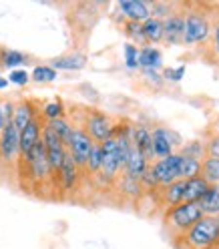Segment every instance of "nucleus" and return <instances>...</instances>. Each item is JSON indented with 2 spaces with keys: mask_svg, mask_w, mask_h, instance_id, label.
I'll list each match as a JSON object with an SVG mask.
<instances>
[{
  "mask_svg": "<svg viewBox=\"0 0 219 249\" xmlns=\"http://www.w3.org/2000/svg\"><path fill=\"white\" fill-rule=\"evenodd\" d=\"M173 243L177 249H213L219 243V217L203 215L191 229L175 237Z\"/></svg>",
  "mask_w": 219,
  "mask_h": 249,
  "instance_id": "obj_1",
  "label": "nucleus"
},
{
  "mask_svg": "<svg viewBox=\"0 0 219 249\" xmlns=\"http://www.w3.org/2000/svg\"><path fill=\"white\" fill-rule=\"evenodd\" d=\"M203 217L199 203H179L175 207L165 209V227L169 231L171 239H175L187 229H191Z\"/></svg>",
  "mask_w": 219,
  "mask_h": 249,
  "instance_id": "obj_2",
  "label": "nucleus"
},
{
  "mask_svg": "<svg viewBox=\"0 0 219 249\" xmlns=\"http://www.w3.org/2000/svg\"><path fill=\"white\" fill-rule=\"evenodd\" d=\"M211 36V22L207 12H203L201 6H191L185 10V33L183 44H207Z\"/></svg>",
  "mask_w": 219,
  "mask_h": 249,
  "instance_id": "obj_3",
  "label": "nucleus"
},
{
  "mask_svg": "<svg viewBox=\"0 0 219 249\" xmlns=\"http://www.w3.org/2000/svg\"><path fill=\"white\" fill-rule=\"evenodd\" d=\"M85 119L81 124H73V127H81L91 139L92 143H105L107 139L113 137V131H115V124L113 121L109 119V115H105L99 108H85Z\"/></svg>",
  "mask_w": 219,
  "mask_h": 249,
  "instance_id": "obj_4",
  "label": "nucleus"
},
{
  "mask_svg": "<svg viewBox=\"0 0 219 249\" xmlns=\"http://www.w3.org/2000/svg\"><path fill=\"white\" fill-rule=\"evenodd\" d=\"M92 139L81 129V127H73V133H71V139L67 143V151L73 157V161L76 163L81 171H85L87 167V161H89V155L92 151Z\"/></svg>",
  "mask_w": 219,
  "mask_h": 249,
  "instance_id": "obj_5",
  "label": "nucleus"
},
{
  "mask_svg": "<svg viewBox=\"0 0 219 249\" xmlns=\"http://www.w3.org/2000/svg\"><path fill=\"white\" fill-rule=\"evenodd\" d=\"M101 153H103V165H101V173L103 179H107L109 183L115 181L117 175L125 169L123 161H121V155H119V145L115 141V137L107 139L105 143H101Z\"/></svg>",
  "mask_w": 219,
  "mask_h": 249,
  "instance_id": "obj_6",
  "label": "nucleus"
},
{
  "mask_svg": "<svg viewBox=\"0 0 219 249\" xmlns=\"http://www.w3.org/2000/svg\"><path fill=\"white\" fill-rule=\"evenodd\" d=\"M179 163H181V153H173L165 159H157L155 165H151V171H153L159 189L179 181Z\"/></svg>",
  "mask_w": 219,
  "mask_h": 249,
  "instance_id": "obj_7",
  "label": "nucleus"
},
{
  "mask_svg": "<svg viewBox=\"0 0 219 249\" xmlns=\"http://www.w3.org/2000/svg\"><path fill=\"white\" fill-rule=\"evenodd\" d=\"M40 141L44 145V151H46V159H49V165H51V171L55 173V179H56V171L60 169L62 165V159L67 155V147L60 139L55 135V131L49 127V124H42V135H40Z\"/></svg>",
  "mask_w": 219,
  "mask_h": 249,
  "instance_id": "obj_8",
  "label": "nucleus"
},
{
  "mask_svg": "<svg viewBox=\"0 0 219 249\" xmlns=\"http://www.w3.org/2000/svg\"><path fill=\"white\" fill-rule=\"evenodd\" d=\"M18 143H20V133L12 123H8L2 135H0V159L4 163H18V155H20Z\"/></svg>",
  "mask_w": 219,
  "mask_h": 249,
  "instance_id": "obj_9",
  "label": "nucleus"
},
{
  "mask_svg": "<svg viewBox=\"0 0 219 249\" xmlns=\"http://www.w3.org/2000/svg\"><path fill=\"white\" fill-rule=\"evenodd\" d=\"M185 33V12L173 10L163 20V40L169 44H183Z\"/></svg>",
  "mask_w": 219,
  "mask_h": 249,
  "instance_id": "obj_10",
  "label": "nucleus"
},
{
  "mask_svg": "<svg viewBox=\"0 0 219 249\" xmlns=\"http://www.w3.org/2000/svg\"><path fill=\"white\" fill-rule=\"evenodd\" d=\"M42 124H44V121L36 115L33 121H30L26 127L20 131V143H18V159H22V157H26V155L33 151V147L40 141V135H42Z\"/></svg>",
  "mask_w": 219,
  "mask_h": 249,
  "instance_id": "obj_11",
  "label": "nucleus"
},
{
  "mask_svg": "<svg viewBox=\"0 0 219 249\" xmlns=\"http://www.w3.org/2000/svg\"><path fill=\"white\" fill-rule=\"evenodd\" d=\"M171 133L165 127H155L151 131V151H153V157L157 159H165L169 155H173V141H171Z\"/></svg>",
  "mask_w": 219,
  "mask_h": 249,
  "instance_id": "obj_12",
  "label": "nucleus"
},
{
  "mask_svg": "<svg viewBox=\"0 0 219 249\" xmlns=\"http://www.w3.org/2000/svg\"><path fill=\"white\" fill-rule=\"evenodd\" d=\"M79 173H81V169L76 167V163L73 161V157H71L69 151H67L60 169L56 171V181L60 183L62 189L71 191V189H74V187H76V183H79Z\"/></svg>",
  "mask_w": 219,
  "mask_h": 249,
  "instance_id": "obj_13",
  "label": "nucleus"
},
{
  "mask_svg": "<svg viewBox=\"0 0 219 249\" xmlns=\"http://www.w3.org/2000/svg\"><path fill=\"white\" fill-rule=\"evenodd\" d=\"M149 169V161L141 155V151H137L131 143V149H129V157H127V163H125V169H123V173L131 177V179H137L141 181V177H143V173Z\"/></svg>",
  "mask_w": 219,
  "mask_h": 249,
  "instance_id": "obj_14",
  "label": "nucleus"
},
{
  "mask_svg": "<svg viewBox=\"0 0 219 249\" xmlns=\"http://www.w3.org/2000/svg\"><path fill=\"white\" fill-rule=\"evenodd\" d=\"M119 8L127 17V20H135L143 24L147 18H151V8L145 2H141V0H121Z\"/></svg>",
  "mask_w": 219,
  "mask_h": 249,
  "instance_id": "obj_15",
  "label": "nucleus"
},
{
  "mask_svg": "<svg viewBox=\"0 0 219 249\" xmlns=\"http://www.w3.org/2000/svg\"><path fill=\"white\" fill-rule=\"evenodd\" d=\"M209 187L211 185L199 175L193 177V179H187V181H183V197H181V201L183 203H199V199L203 197V193H205Z\"/></svg>",
  "mask_w": 219,
  "mask_h": 249,
  "instance_id": "obj_16",
  "label": "nucleus"
},
{
  "mask_svg": "<svg viewBox=\"0 0 219 249\" xmlns=\"http://www.w3.org/2000/svg\"><path fill=\"white\" fill-rule=\"evenodd\" d=\"M131 143L137 151H141V155L149 161L153 159V151H151V129L145 124H137L131 129Z\"/></svg>",
  "mask_w": 219,
  "mask_h": 249,
  "instance_id": "obj_17",
  "label": "nucleus"
},
{
  "mask_svg": "<svg viewBox=\"0 0 219 249\" xmlns=\"http://www.w3.org/2000/svg\"><path fill=\"white\" fill-rule=\"evenodd\" d=\"M36 117V108H35V105L30 103V101H26V99H22V101H18L17 105H14V115H12V124L17 127V131L20 133L26 124L30 123Z\"/></svg>",
  "mask_w": 219,
  "mask_h": 249,
  "instance_id": "obj_18",
  "label": "nucleus"
},
{
  "mask_svg": "<svg viewBox=\"0 0 219 249\" xmlns=\"http://www.w3.org/2000/svg\"><path fill=\"white\" fill-rule=\"evenodd\" d=\"M163 62V54L159 49H155L151 44H145L143 49H139V69L143 71H157Z\"/></svg>",
  "mask_w": 219,
  "mask_h": 249,
  "instance_id": "obj_19",
  "label": "nucleus"
},
{
  "mask_svg": "<svg viewBox=\"0 0 219 249\" xmlns=\"http://www.w3.org/2000/svg\"><path fill=\"white\" fill-rule=\"evenodd\" d=\"M199 205H201L203 215L219 217V185H211L209 189L203 193V197L199 199Z\"/></svg>",
  "mask_w": 219,
  "mask_h": 249,
  "instance_id": "obj_20",
  "label": "nucleus"
},
{
  "mask_svg": "<svg viewBox=\"0 0 219 249\" xmlns=\"http://www.w3.org/2000/svg\"><path fill=\"white\" fill-rule=\"evenodd\" d=\"M159 191H161L159 201H161V205L165 209L183 203V201H181V197H183V181H175L173 185L163 187V189H159Z\"/></svg>",
  "mask_w": 219,
  "mask_h": 249,
  "instance_id": "obj_21",
  "label": "nucleus"
},
{
  "mask_svg": "<svg viewBox=\"0 0 219 249\" xmlns=\"http://www.w3.org/2000/svg\"><path fill=\"white\" fill-rule=\"evenodd\" d=\"M141 28H143V38L147 44H159L163 42V20L159 18H147L143 24H141Z\"/></svg>",
  "mask_w": 219,
  "mask_h": 249,
  "instance_id": "obj_22",
  "label": "nucleus"
},
{
  "mask_svg": "<svg viewBox=\"0 0 219 249\" xmlns=\"http://www.w3.org/2000/svg\"><path fill=\"white\" fill-rule=\"evenodd\" d=\"M87 65V56L81 54V53H71V54H65V56H58L51 62V67L56 71V69H65V71H79Z\"/></svg>",
  "mask_w": 219,
  "mask_h": 249,
  "instance_id": "obj_23",
  "label": "nucleus"
},
{
  "mask_svg": "<svg viewBox=\"0 0 219 249\" xmlns=\"http://www.w3.org/2000/svg\"><path fill=\"white\" fill-rule=\"evenodd\" d=\"M199 177H203L209 185H219V159H215V157H205L203 159Z\"/></svg>",
  "mask_w": 219,
  "mask_h": 249,
  "instance_id": "obj_24",
  "label": "nucleus"
},
{
  "mask_svg": "<svg viewBox=\"0 0 219 249\" xmlns=\"http://www.w3.org/2000/svg\"><path fill=\"white\" fill-rule=\"evenodd\" d=\"M201 173V161L191 159V157H183L181 155V163H179V181L193 179Z\"/></svg>",
  "mask_w": 219,
  "mask_h": 249,
  "instance_id": "obj_25",
  "label": "nucleus"
},
{
  "mask_svg": "<svg viewBox=\"0 0 219 249\" xmlns=\"http://www.w3.org/2000/svg\"><path fill=\"white\" fill-rule=\"evenodd\" d=\"M49 127L55 131V135L60 139L62 143H65V147H67V143H69V139H71V133H73V124L67 121V117H62V119H55V121H51V123H46Z\"/></svg>",
  "mask_w": 219,
  "mask_h": 249,
  "instance_id": "obj_26",
  "label": "nucleus"
},
{
  "mask_svg": "<svg viewBox=\"0 0 219 249\" xmlns=\"http://www.w3.org/2000/svg\"><path fill=\"white\" fill-rule=\"evenodd\" d=\"M0 60H2V67L6 69H17L20 65H24L26 62V54L18 53V51H10V49H2V53H0Z\"/></svg>",
  "mask_w": 219,
  "mask_h": 249,
  "instance_id": "obj_27",
  "label": "nucleus"
},
{
  "mask_svg": "<svg viewBox=\"0 0 219 249\" xmlns=\"http://www.w3.org/2000/svg\"><path fill=\"white\" fill-rule=\"evenodd\" d=\"M101 165H103V153H101V145L99 143H95L92 145V151H91V155H89V161H87V167H85V171L89 175H99L101 173Z\"/></svg>",
  "mask_w": 219,
  "mask_h": 249,
  "instance_id": "obj_28",
  "label": "nucleus"
},
{
  "mask_svg": "<svg viewBox=\"0 0 219 249\" xmlns=\"http://www.w3.org/2000/svg\"><path fill=\"white\" fill-rule=\"evenodd\" d=\"M65 117V105H62V101H53V103H46L42 107V121L44 123H51L55 119H62Z\"/></svg>",
  "mask_w": 219,
  "mask_h": 249,
  "instance_id": "obj_29",
  "label": "nucleus"
},
{
  "mask_svg": "<svg viewBox=\"0 0 219 249\" xmlns=\"http://www.w3.org/2000/svg\"><path fill=\"white\" fill-rule=\"evenodd\" d=\"M30 79H33L35 83H42V85L44 83H53L56 79V71L51 65H38V67H35Z\"/></svg>",
  "mask_w": 219,
  "mask_h": 249,
  "instance_id": "obj_30",
  "label": "nucleus"
},
{
  "mask_svg": "<svg viewBox=\"0 0 219 249\" xmlns=\"http://www.w3.org/2000/svg\"><path fill=\"white\" fill-rule=\"evenodd\" d=\"M125 65H127L131 71L139 69V46L133 42L125 44Z\"/></svg>",
  "mask_w": 219,
  "mask_h": 249,
  "instance_id": "obj_31",
  "label": "nucleus"
},
{
  "mask_svg": "<svg viewBox=\"0 0 219 249\" xmlns=\"http://www.w3.org/2000/svg\"><path fill=\"white\" fill-rule=\"evenodd\" d=\"M123 30H125V33H127V36H129V38H133L135 42H145V38H143V28H141V22H135V20H125Z\"/></svg>",
  "mask_w": 219,
  "mask_h": 249,
  "instance_id": "obj_32",
  "label": "nucleus"
},
{
  "mask_svg": "<svg viewBox=\"0 0 219 249\" xmlns=\"http://www.w3.org/2000/svg\"><path fill=\"white\" fill-rule=\"evenodd\" d=\"M203 153H205V145H203L201 141H193L189 145H185V149L181 151L183 157H191V159H197V161L203 159Z\"/></svg>",
  "mask_w": 219,
  "mask_h": 249,
  "instance_id": "obj_33",
  "label": "nucleus"
},
{
  "mask_svg": "<svg viewBox=\"0 0 219 249\" xmlns=\"http://www.w3.org/2000/svg\"><path fill=\"white\" fill-rule=\"evenodd\" d=\"M209 51L215 58V62H219V20L213 24L211 28V36H209Z\"/></svg>",
  "mask_w": 219,
  "mask_h": 249,
  "instance_id": "obj_34",
  "label": "nucleus"
},
{
  "mask_svg": "<svg viewBox=\"0 0 219 249\" xmlns=\"http://www.w3.org/2000/svg\"><path fill=\"white\" fill-rule=\"evenodd\" d=\"M28 79H30V74H28L24 69H14V71H10V74H8V81L14 83V85H18V87H24V85L28 83Z\"/></svg>",
  "mask_w": 219,
  "mask_h": 249,
  "instance_id": "obj_35",
  "label": "nucleus"
},
{
  "mask_svg": "<svg viewBox=\"0 0 219 249\" xmlns=\"http://www.w3.org/2000/svg\"><path fill=\"white\" fill-rule=\"evenodd\" d=\"M205 153H207V157L219 159V133L209 137V141L205 143Z\"/></svg>",
  "mask_w": 219,
  "mask_h": 249,
  "instance_id": "obj_36",
  "label": "nucleus"
},
{
  "mask_svg": "<svg viewBox=\"0 0 219 249\" xmlns=\"http://www.w3.org/2000/svg\"><path fill=\"white\" fill-rule=\"evenodd\" d=\"M183 74H185V67H179L177 71H171V69L165 71V76H167L169 81H173V83H179Z\"/></svg>",
  "mask_w": 219,
  "mask_h": 249,
  "instance_id": "obj_37",
  "label": "nucleus"
},
{
  "mask_svg": "<svg viewBox=\"0 0 219 249\" xmlns=\"http://www.w3.org/2000/svg\"><path fill=\"white\" fill-rule=\"evenodd\" d=\"M8 123H12V121H8V119H6L4 111H2V105H0V135H2V131L6 129V124H8Z\"/></svg>",
  "mask_w": 219,
  "mask_h": 249,
  "instance_id": "obj_38",
  "label": "nucleus"
},
{
  "mask_svg": "<svg viewBox=\"0 0 219 249\" xmlns=\"http://www.w3.org/2000/svg\"><path fill=\"white\" fill-rule=\"evenodd\" d=\"M8 87V79H4V76H0V90Z\"/></svg>",
  "mask_w": 219,
  "mask_h": 249,
  "instance_id": "obj_39",
  "label": "nucleus"
},
{
  "mask_svg": "<svg viewBox=\"0 0 219 249\" xmlns=\"http://www.w3.org/2000/svg\"><path fill=\"white\" fill-rule=\"evenodd\" d=\"M0 53H2V49H0ZM0 67H2V60H0Z\"/></svg>",
  "mask_w": 219,
  "mask_h": 249,
  "instance_id": "obj_40",
  "label": "nucleus"
},
{
  "mask_svg": "<svg viewBox=\"0 0 219 249\" xmlns=\"http://www.w3.org/2000/svg\"><path fill=\"white\" fill-rule=\"evenodd\" d=\"M213 249H219V243H217V245H215V247H213Z\"/></svg>",
  "mask_w": 219,
  "mask_h": 249,
  "instance_id": "obj_41",
  "label": "nucleus"
}]
</instances>
